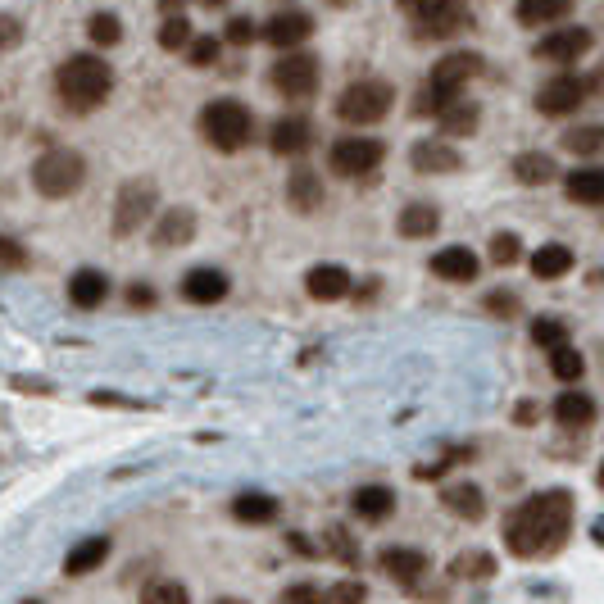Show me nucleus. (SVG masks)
I'll use <instances>...</instances> for the list:
<instances>
[{
  "instance_id": "43",
  "label": "nucleus",
  "mask_w": 604,
  "mask_h": 604,
  "mask_svg": "<svg viewBox=\"0 0 604 604\" xmlns=\"http://www.w3.org/2000/svg\"><path fill=\"white\" fill-rule=\"evenodd\" d=\"M146 600L150 604H187L191 595H187V586H182V582H150Z\"/></svg>"
},
{
  "instance_id": "26",
  "label": "nucleus",
  "mask_w": 604,
  "mask_h": 604,
  "mask_svg": "<svg viewBox=\"0 0 604 604\" xmlns=\"http://www.w3.org/2000/svg\"><path fill=\"white\" fill-rule=\"evenodd\" d=\"M532 273L541 282H559L564 273H573V246H559V241H550V246H536Z\"/></svg>"
},
{
  "instance_id": "27",
  "label": "nucleus",
  "mask_w": 604,
  "mask_h": 604,
  "mask_svg": "<svg viewBox=\"0 0 604 604\" xmlns=\"http://www.w3.org/2000/svg\"><path fill=\"white\" fill-rule=\"evenodd\" d=\"M555 418H559V427L582 432V427L595 423V400L586 396V391H564V396L555 400Z\"/></svg>"
},
{
  "instance_id": "44",
  "label": "nucleus",
  "mask_w": 604,
  "mask_h": 604,
  "mask_svg": "<svg viewBox=\"0 0 604 604\" xmlns=\"http://www.w3.org/2000/svg\"><path fill=\"white\" fill-rule=\"evenodd\" d=\"M19 268H28V250L14 237H0V273H19Z\"/></svg>"
},
{
  "instance_id": "51",
  "label": "nucleus",
  "mask_w": 604,
  "mask_h": 604,
  "mask_svg": "<svg viewBox=\"0 0 604 604\" xmlns=\"http://www.w3.org/2000/svg\"><path fill=\"white\" fill-rule=\"evenodd\" d=\"M282 600H318V586H287V591H282Z\"/></svg>"
},
{
  "instance_id": "39",
  "label": "nucleus",
  "mask_w": 604,
  "mask_h": 604,
  "mask_svg": "<svg viewBox=\"0 0 604 604\" xmlns=\"http://www.w3.org/2000/svg\"><path fill=\"white\" fill-rule=\"evenodd\" d=\"M191 41V23L182 19V14H169L164 19V28H159V46L164 50H182Z\"/></svg>"
},
{
  "instance_id": "1",
  "label": "nucleus",
  "mask_w": 604,
  "mask_h": 604,
  "mask_svg": "<svg viewBox=\"0 0 604 604\" xmlns=\"http://www.w3.org/2000/svg\"><path fill=\"white\" fill-rule=\"evenodd\" d=\"M568 532H573V496L568 491H541V496L523 500L514 509L505 541L518 559H545L564 545Z\"/></svg>"
},
{
  "instance_id": "52",
  "label": "nucleus",
  "mask_w": 604,
  "mask_h": 604,
  "mask_svg": "<svg viewBox=\"0 0 604 604\" xmlns=\"http://www.w3.org/2000/svg\"><path fill=\"white\" fill-rule=\"evenodd\" d=\"M432 5H441V0H400V10L409 14V19H418V14H427Z\"/></svg>"
},
{
  "instance_id": "20",
  "label": "nucleus",
  "mask_w": 604,
  "mask_h": 604,
  "mask_svg": "<svg viewBox=\"0 0 604 604\" xmlns=\"http://www.w3.org/2000/svg\"><path fill=\"white\" fill-rule=\"evenodd\" d=\"M350 282L355 278H350L341 264H318V268H309L305 287L314 300H341V296H350Z\"/></svg>"
},
{
  "instance_id": "31",
  "label": "nucleus",
  "mask_w": 604,
  "mask_h": 604,
  "mask_svg": "<svg viewBox=\"0 0 604 604\" xmlns=\"http://www.w3.org/2000/svg\"><path fill=\"white\" fill-rule=\"evenodd\" d=\"M573 0H518V23L523 28H545V23L568 19Z\"/></svg>"
},
{
  "instance_id": "18",
  "label": "nucleus",
  "mask_w": 604,
  "mask_h": 604,
  "mask_svg": "<svg viewBox=\"0 0 604 604\" xmlns=\"http://www.w3.org/2000/svg\"><path fill=\"white\" fill-rule=\"evenodd\" d=\"M228 273L223 268H191L187 278H182V296L191 300V305H218V300L228 296Z\"/></svg>"
},
{
  "instance_id": "41",
  "label": "nucleus",
  "mask_w": 604,
  "mask_h": 604,
  "mask_svg": "<svg viewBox=\"0 0 604 604\" xmlns=\"http://www.w3.org/2000/svg\"><path fill=\"white\" fill-rule=\"evenodd\" d=\"M523 241L514 237V232H496V237H491V259H496L500 268H509V264H518V255H523Z\"/></svg>"
},
{
  "instance_id": "23",
  "label": "nucleus",
  "mask_w": 604,
  "mask_h": 604,
  "mask_svg": "<svg viewBox=\"0 0 604 604\" xmlns=\"http://www.w3.org/2000/svg\"><path fill=\"white\" fill-rule=\"evenodd\" d=\"M105 559H109V536H87V541H78L69 550V559H64V573H69V577H87V573H96Z\"/></svg>"
},
{
  "instance_id": "47",
  "label": "nucleus",
  "mask_w": 604,
  "mask_h": 604,
  "mask_svg": "<svg viewBox=\"0 0 604 604\" xmlns=\"http://www.w3.org/2000/svg\"><path fill=\"white\" fill-rule=\"evenodd\" d=\"M327 600H368V586L364 582H337L327 591Z\"/></svg>"
},
{
  "instance_id": "46",
  "label": "nucleus",
  "mask_w": 604,
  "mask_h": 604,
  "mask_svg": "<svg viewBox=\"0 0 604 604\" xmlns=\"http://www.w3.org/2000/svg\"><path fill=\"white\" fill-rule=\"evenodd\" d=\"M486 309L500 314V318H514L518 314V296H514V291H491V296H486Z\"/></svg>"
},
{
  "instance_id": "24",
  "label": "nucleus",
  "mask_w": 604,
  "mask_h": 604,
  "mask_svg": "<svg viewBox=\"0 0 604 604\" xmlns=\"http://www.w3.org/2000/svg\"><path fill=\"white\" fill-rule=\"evenodd\" d=\"M350 505H355V514L364 518V523H382V518L396 514V491H391V486H359Z\"/></svg>"
},
{
  "instance_id": "22",
  "label": "nucleus",
  "mask_w": 604,
  "mask_h": 604,
  "mask_svg": "<svg viewBox=\"0 0 604 604\" xmlns=\"http://www.w3.org/2000/svg\"><path fill=\"white\" fill-rule=\"evenodd\" d=\"M109 296V278L100 268H78L69 278V300L78 309H100V300Z\"/></svg>"
},
{
  "instance_id": "6",
  "label": "nucleus",
  "mask_w": 604,
  "mask_h": 604,
  "mask_svg": "<svg viewBox=\"0 0 604 604\" xmlns=\"http://www.w3.org/2000/svg\"><path fill=\"white\" fill-rule=\"evenodd\" d=\"M391 100H396V87L382 78H359L350 82L337 96V114L341 123H355V128H368V123H382L391 114Z\"/></svg>"
},
{
  "instance_id": "2",
  "label": "nucleus",
  "mask_w": 604,
  "mask_h": 604,
  "mask_svg": "<svg viewBox=\"0 0 604 604\" xmlns=\"http://www.w3.org/2000/svg\"><path fill=\"white\" fill-rule=\"evenodd\" d=\"M55 91H60V100L69 109L87 114V109H96L109 100V91H114V69H109L100 55H73V60H64L60 73H55Z\"/></svg>"
},
{
  "instance_id": "12",
  "label": "nucleus",
  "mask_w": 604,
  "mask_h": 604,
  "mask_svg": "<svg viewBox=\"0 0 604 604\" xmlns=\"http://www.w3.org/2000/svg\"><path fill=\"white\" fill-rule=\"evenodd\" d=\"M409 164H414V173H427V178H446V173L464 169V155L450 141H418L409 150Z\"/></svg>"
},
{
  "instance_id": "50",
  "label": "nucleus",
  "mask_w": 604,
  "mask_h": 604,
  "mask_svg": "<svg viewBox=\"0 0 604 604\" xmlns=\"http://www.w3.org/2000/svg\"><path fill=\"white\" fill-rule=\"evenodd\" d=\"M14 391H32V396H50V382H37V377H14Z\"/></svg>"
},
{
  "instance_id": "54",
  "label": "nucleus",
  "mask_w": 604,
  "mask_h": 604,
  "mask_svg": "<svg viewBox=\"0 0 604 604\" xmlns=\"http://www.w3.org/2000/svg\"><path fill=\"white\" fill-rule=\"evenodd\" d=\"M200 5H205V10H223V5H228V0H200Z\"/></svg>"
},
{
  "instance_id": "53",
  "label": "nucleus",
  "mask_w": 604,
  "mask_h": 604,
  "mask_svg": "<svg viewBox=\"0 0 604 604\" xmlns=\"http://www.w3.org/2000/svg\"><path fill=\"white\" fill-rule=\"evenodd\" d=\"M14 41H19V23L0 14V46H14Z\"/></svg>"
},
{
  "instance_id": "9",
  "label": "nucleus",
  "mask_w": 604,
  "mask_h": 604,
  "mask_svg": "<svg viewBox=\"0 0 604 604\" xmlns=\"http://www.w3.org/2000/svg\"><path fill=\"white\" fill-rule=\"evenodd\" d=\"M595 91V78H573V73H559L550 78L541 91H536V109L550 114V119H564V114H577L582 100Z\"/></svg>"
},
{
  "instance_id": "36",
  "label": "nucleus",
  "mask_w": 604,
  "mask_h": 604,
  "mask_svg": "<svg viewBox=\"0 0 604 604\" xmlns=\"http://www.w3.org/2000/svg\"><path fill=\"white\" fill-rule=\"evenodd\" d=\"M87 37L96 41V46H119V41H123V23H119V14H91Z\"/></svg>"
},
{
  "instance_id": "16",
  "label": "nucleus",
  "mask_w": 604,
  "mask_h": 604,
  "mask_svg": "<svg viewBox=\"0 0 604 604\" xmlns=\"http://www.w3.org/2000/svg\"><path fill=\"white\" fill-rule=\"evenodd\" d=\"M314 123L305 119V114H291V119H278L273 123V132H268V146H273V155H305L309 146H314Z\"/></svg>"
},
{
  "instance_id": "33",
  "label": "nucleus",
  "mask_w": 604,
  "mask_h": 604,
  "mask_svg": "<svg viewBox=\"0 0 604 604\" xmlns=\"http://www.w3.org/2000/svg\"><path fill=\"white\" fill-rule=\"evenodd\" d=\"M232 514L241 518V523H273L278 518V500L264 496V491H241L237 500H232Z\"/></svg>"
},
{
  "instance_id": "13",
  "label": "nucleus",
  "mask_w": 604,
  "mask_h": 604,
  "mask_svg": "<svg viewBox=\"0 0 604 604\" xmlns=\"http://www.w3.org/2000/svg\"><path fill=\"white\" fill-rule=\"evenodd\" d=\"M418 32H423V37H455V32H464L468 23H473V14H468V5L464 0H441V5H432V10L427 14H418Z\"/></svg>"
},
{
  "instance_id": "17",
  "label": "nucleus",
  "mask_w": 604,
  "mask_h": 604,
  "mask_svg": "<svg viewBox=\"0 0 604 604\" xmlns=\"http://www.w3.org/2000/svg\"><path fill=\"white\" fill-rule=\"evenodd\" d=\"M191 237H196V214H191L187 205L178 209H164V218L155 223V250H182L191 246Z\"/></svg>"
},
{
  "instance_id": "14",
  "label": "nucleus",
  "mask_w": 604,
  "mask_h": 604,
  "mask_svg": "<svg viewBox=\"0 0 604 604\" xmlns=\"http://www.w3.org/2000/svg\"><path fill=\"white\" fill-rule=\"evenodd\" d=\"M309 32H314V19H309L305 10H282V14H273V19L264 23L259 37H264L268 46L291 50V46H300V41H309Z\"/></svg>"
},
{
  "instance_id": "37",
  "label": "nucleus",
  "mask_w": 604,
  "mask_h": 604,
  "mask_svg": "<svg viewBox=\"0 0 604 604\" xmlns=\"http://www.w3.org/2000/svg\"><path fill=\"white\" fill-rule=\"evenodd\" d=\"M182 50H187L191 69H209V64H218V50H223V41H218V37H191Z\"/></svg>"
},
{
  "instance_id": "10",
  "label": "nucleus",
  "mask_w": 604,
  "mask_h": 604,
  "mask_svg": "<svg viewBox=\"0 0 604 604\" xmlns=\"http://www.w3.org/2000/svg\"><path fill=\"white\" fill-rule=\"evenodd\" d=\"M273 87L282 91L287 100H309L318 91V60L305 55V50H291L273 64Z\"/></svg>"
},
{
  "instance_id": "3",
  "label": "nucleus",
  "mask_w": 604,
  "mask_h": 604,
  "mask_svg": "<svg viewBox=\"0 0 604 604\" xmlns=\"http://www.w3.org/2000/svg\"><path fill=\"white\" fill-rule=\"evenodd\" d=\"M477 73H482V55H473V50L446 55V60L432 69L427 87L418 91V114H436V109H446L455 96H464V82H473Z\"/></svg>"
},
{
  "instance_id": "42",
  "label": "nucleus",
  "mask_w": 604,
  "mask_h": 604,
  "mask_svg": "<svg viewBox=\"0 0 604 604\" xmlns=\"http://www.w3.org/2000/svg\"><path fill=\"white\" fill-rule=\"evenodd\" d=\"M564 146L573 150V155H595V150H600V128H595V123H586V128H573L564 137Z\"/></svg>"
},
{
  "instance_id": "30",
  "label": "nucleus",
  "mask_w": 604,
  "mask_h": 604,
  "mask_svg": "<svg viewBox=\"0 0 604 604\" xmlns=\"http://www.w3.org/2000/svg\"><path fill=\"white\" fill-rule=\"evenodd\" d=\"M555 159L545 155V150H523V155L514 159V178L523 182V187H545V182H555Z\"/></svg>"
},
{
  "instance_id": "4",
  "label": "nucleus",
  "mask_w": 604,
  "mask_h": 604,
  "mask_svg": "<svg viewBox=\"0 0 604 604\" xmlns=\"http://www.w3.org/2000/svg\"><path fill=\"white\" fill-rule=\"evenodd\" d=\"M200 132H205V141L214 150L232 155V150H241L255 137V119H250L246 105H237V100H214V105L200 109Z\"/></svg>"
},
{
  "instance_id": "28",
  "label": "nucleus",
  "mask_w": 604,
  "mask_h": 604,
  "mask_svg": "<svg viewBox=\"0 0 604 604\" xmlns=\"http://www.w3.org/2000/svg\"><path fill=\"white\" fill-rule=\"evenodd\" d=\"M436 228H441V214H436V205H423V200H414V205L400 209V237L427 241Z\"/></svg>"
},
{
  "instance_id": "40",
  "label": "nucleus",
  "mask_w": 604,
  "mask_h": 604,
  "mask_svg": "<svg viewBox=\"0 0 604 604\" xmlns=\"http://www.w3.org/2000/svg\"><path fill=\"white\" fill-rule=\"evenodd\" d=\"M323 541H327V550H332V555H337L346 568H355V564H359V550H355V545H350L346 527H327V536H323Z\"/></svg>"
},
{
  "instance_id": "15",
  "label": "nucleus",
  "mask_w": 604,
  "mask_h": 604,
  "mask_svg": "<svg viewBox=\"0 0 604 604\" xmlns=\"http://www.w3.org/2000/svg\"><path fill=\"white\" fill-rule=\"evenodd\" d=\"M377 564H382V573L400 586H418L427 573V555L423 550H409V545H387V550L377 555Z\"/></svg>"
},
{
  "instance_id": "45",
  "label": "nucleus",
  "mask_w": 604,
  "mask_h": 604,
  "mask_svg": "<svg viewBox=\"0 0 604 604\" xmlns=\"http://www.w3.org/2000/svg\"><path fill=\"white\" fill-rule=\"evenodd\" d=\"M223 41H228V46H250V41H255V23H250L246 14L228 19V28H223Z\"/></svg>"
},
{
  "instance_id": "19",
  "label": "nucleus",
  "mask_w": 604,
  "mask_h": 604,
  "mask_svg": "<svg viewBox=\"0 0 604 604\" xmlns=\"http://www.w3.org/2000/svg\"><path fill=\"white\" fill-rule=\"evenodd\" d=\"M477 255L468 246H446V250H436L432 255V273L441 282H473L477 278Z\"/></svg>"
},
{
  "instance_id": "7",
  "label": "nucleus",
  "mask_w": 604,
  "mask_h": 604,
  "mask_svg": "<svg viewBox=\"0 0 604 604\" xmlns=\"http://www.w3.org/2000/svg\"><path fill=\"white\" fill-rule=\"evenodd\" d=\"M159 209V187L155 178H128L114 200V237H137Z\"/></svg>"
},
{
  "instance_id": "8",
  "label": "nucleus",
  "mask_w": 604,
  "mask_h": 604,
  "mask_svg": "<svg viewBox=\"0 0 604 604\" xmlns=\"http://www.w3.org/2000/svg\"><path fill=\"white\" fill-rule=\"evenodd\" d=\"M382 159H387V146L377 137H341L337 146H332V155H327V164H332V173H341V178H368V173H377Z\"/></svg>"
},
{
  "instance_id": "38",
  "label": "nucleus",
  "mask_w": 604,
  "mask_h": 604,
  "mask_svg": "<svg viewBox=\"0 0 604 604\" xmlns=\"http://www.w3.org/2000/svg\"><path fill=\"white\" fill-rule=\"evenodd\" d=\"M532 341H536V346H545V350L564 346V341H568V323H564V318H536V323H532Z\"/></svg>"
},
{
  "instance_id": "11",
  "label": "nucleus",
  "mask_w": 604,
  "mask_h": 604,
  "mask_svg": "<svg viewBox=\"0 0 604 604\" xmlns=\"http://www.w3.org/2000/svg\"><path fill=\"white\" fill-rule=\"evenodd\" d=\"M591 41H595L591 28H555L550 37L536 41V55L550 64H577L591 50Z\"/></svg>"
},
{
  "instance_id": "48",
  "label": "nucleus",
  "mask_w": 604,
  "mask_h": 604,
  "mask_svg": "<svg viewBox=\"0 0 604 604\" xmlns=\"http://www.w3.org/2000/svg\"><path fill=\"white\" fill-rule=\"evenodd\" d=\"M128 305L132 309H150V305H155V291H150L146 282H132V287H128Z\"/></svg>"
},
{
  "instance_id": "29",
  "label": "nucleus",
  "mask_w": 604,
  "mask_h": 604,
  "mask_svg": "<svg viewBox=\"0 0 604 604\" xmlns=\"http://www.w3.org/2000/svg\"><path fill=\"white\" fill-rule=\"evenodd\" d=\"M441 500H446V509H450V514L468 518V523H477V518L486 514L482 486H473V482H455V486H446V491H441Z\"/></svg>"
},
{
  "instance_id": "25",
  "label": "nucleus",
  "mask_w": 604,
  "mask_h": 604,
  "mask_svg": "<svg viewBox=\"0 0 604 604\" xmlns=\"http://www.w3.org/2000/svg\"><path fill=\"white\" fill-rule=\"evenodd\" d=\"M287 200L296 214H314L318 205H323V182H318L314 169H296L287 178Z\"/></svg>"
},
{
  "instance_id": "49",
  "label": "nucleus",
  "mask_w": 604,
  "mask_h": 604,
  "mask_svg": "<svg viewBox=\"0 0 604 604\" xmlns=\"http://www.w3.org/2000/svg\"><path fill=\"white\" fill-rule=\"evenodd\" d=\"M536 418H541V405H536V400H523V405L514 409V423H518V427H532Z\"/></svg>"
},
{
  "instance_id": "55",
  "label": "nucleus",
  "mask_w": 604,
  "mask_h": 604,
  "mask_svg": "<svg viewBox=\"0 0 604 604\" xmlns=\"http://www.w3.org/2000/svg\"><path fill=\"white\" fill-rule=\"evenodd\" d=\"M327 5H332V10H346V5H355V0H327Z\"/></svg>"
},
{
  "instance_id": "35",
  "label": "nucleus",
  "mask_w": 604,
  "mask_h": 604,
  "mask_svg": "<svg viewBox=\"0 0 604 604\" xmlns=\"http://www.w3.org/2000/svg\"><path fill=\"white\" fill-rule=\"evenodd\" d=\"M550 373H555L559 382H568V387H573L577 377L586 373V359L577 355V350L564 341V346H555V350H550Z\"/></svg>"
},
{
  "instance_id": "32",
  "label": "nucleus",
  "mask_w": 604,
  "mask_h": 604,
  "mask_svg": "<svg viewBox=\"0 0 604 604\" xmlns=\"http://www.w3.org/2000/svg\"><path fill=\"white\" fill-rule=\"evenodd\" d=\"M564 191H568V200H577V205H604V173L600 169H573L564 178Z\"/></svg>"
},
{
  "instance_id": "34",
  "label": "nucleus",
  "mask_w": 604,
  "mask_h": 604,
  "mask_svg": "<svg viewBox=\"0 0 604 604\" xmlns=\"http://www.w3.org/2000/svg\"><path fill=\"white\" fill-rule=\"evenodd\" d=\"M491 573H496V559L486 555V550H468V555H459L450 564V577H459V582H486Z\"/></svg>"
},
{
  "instance_id": "5",
  "label": "nucleus",
  "mask_w": 604,
  "mask_h": 604,
  "mask_svg": "<svg viewBox=\"0 0 604 604\" xmlns=\"http://www.w3.org/2000/svg\"><path fill=\"white\" fill-rule=\"evenodd\" d=\"M82 178H87V159H82L78 150H69V146L46 150V155L32 164V187H37L46 200L73 196V191L82 187Z\"/></svg>"
},
{
  "instance_id": "21",
  "label": "nucleus",
  "mask_w": 604,
  "mask_h": 604,
  "mask_svg": "<svg viewBox=\"0 0 604 604\" xmlns=\"http://www.w3.org/2000/svg\"><path fill=\"white\" fill-rule=\"evenodd\" d=\"M436 119H441V137H473L477 123H482V114H477L473 100L455 96L446 109H436Z\"/></svg>"
}]
</instances>
